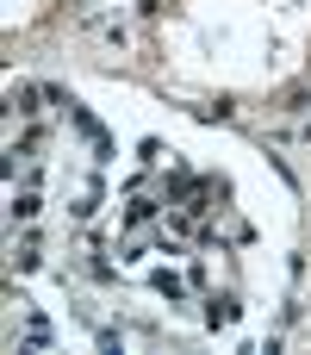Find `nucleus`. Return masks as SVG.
I'll use <instances>...</instances> for the list:
<instances>
[{"mask_svg": "<svg viewBox=\"0 0 311 355\" xmlns=\"http://www.w3.org/2000/svg\"><path fill=\"white\" fill-rule=\"evenodd\" d=\"M237 312H243V306H237L231 293H212V300H206V324H212V331H231Z\"/></svg>", "mask_w": 311, "mask_h": 355, "instance_id": "1", "label": "nucleus"}, {"mask_svg": "<svg viewBox=\"0 0 311 355\" xmlns=\"http://www.w3.org/2000/svg\"><path fill=\"white\" fill-rule=\"evenodd\" d=\"M12 112L31 119V112H37V87H12Z\"/></svg>", "mask_w": 311, "mask_h": 355, "instance_id": "2", "label": "nucleus"}, {"mask_svg": "<svg viewBox=\"0 0 311 355\" xmlns=\"http://www.w3.org/2000/svg\"><path fill=\"white\" fill-rule=\"evenodd\" d=\"M12 218H37V193H31V187L12 193Z\"/></svg>", "mask_w": 311, "mask_h": 355, "instance_id": "3", "label": "nucleus"}, {"mask_svg": "<svg viewBox=\"0 0 311 355\" xmlns=\"http://www.w3.org/2000/svg\"><path fill=\"white\" fill-rule=\"evenodd\" d=\"M150 281H156V293H168V300H181V281H175V275H168V268H156V275H150Z\"/></svg>", "mask_w": 311, "mask_h": 355, "instance_id": "4", "label": "nucleus"}]
</instances>
